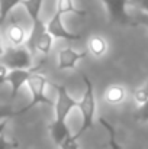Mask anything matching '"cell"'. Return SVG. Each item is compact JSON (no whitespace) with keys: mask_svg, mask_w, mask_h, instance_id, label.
<instances>
[{"mask_svg":"<svg viewBox=\"0 0 148 149\" xmlns=\"http://www.w3.org/2000/svg\"><path fill=\"white\" fill-rule=\"evenodd\" d=\"M42 3H44V0H22V4H23V7L28 12V16H29L31 22H32V26L34 25H39L42 22L41 17H39Z\"/></svg>","mask_w":148,"mask_h":149,"instance_id":"30bf717a","label":"cell"},{"mask_svg":"<svg viewBox=\"0 0 148 149\" xmlns=\"http://www.w3.org/2000/svg\"><path fill=\"white\" fill-rule=\"evenodd\" d=\"M51 47H52V35L47 31L45 33H42V35L36 39L34 51H39V52H42L44 55H48L49 51H51Z\"/></svg>","mask_w":148,"mask_h":149,"instance_id":"5bb4252c","label":"cell"},{"mask_svg":"<svg viewBox=\"0 0 148 149\" xmlns=\"http://www.w3.org/2000/svg\"><path fill=\"white\" fill-rule=\"evenodd\" d=\"M131 3L134 6H137L141 12L148 13V0H131Z\"/></svg>","mask_w":148,"mask_h":149,"instance_id":"44dd1931","label":"cell"},{"mask_svg":"<svg viewBox=\"0 0 148 149\" xmlns=\"http://www.w3.org/2000/svg\"><path fill=\"white\" fill-rule=\"evenodd\" d=\"M83 81H84L86 90H84L81 100L79 101V109L81 113V126H80L79 132L74 135L77 139H80L89 129L93 127V120H95V114H96V99H95L93 83L90 81V78L86 74H83Z\"/></svg>","mask_w":148,"mask_h":149,"instance_id":"7a4b0ae2","label":"cell"},{"mask_svg":"<svg viewBox=\"0 0 148 149\" xmlns=\"http://www.w3.org/2000/svg\"><path fill=\"white\" fill-rule=\"evenodd\" d=\"M47 29L48 32L52 35V38L57 39H65V41H79L81 38L80 33H73L70 31H67L62 25V15L58 13L55 10L54 16L49 19V22L47 23Z\"/></svg>","mask_w":148,"mask_h":149,"instance_id":"52a82bcc","label":"cell"},{"mask_svg":"<svg viewBox=\"0 0 148 149\" xmlns=\"http://www.w3.org/2000/svg\"><path fill=\"white\" fill-rule=\"evenodd\" d=\"M48 86V80L45 75H42L41 72H35L29 81H28V87H29V91H31V100L29 103L20 109L19 111H15V113H9V114H3L4 119H9L12 116H20L26 111H29L32 107H35L36 104H48V106H54V103L47 97L45 94V88Z\"/></svg>","mask_w":148,"mask_h":149,"instance_id":"3957f363","label":"cell"},{"mask_svg":"<svg viewBox=\"0 0 148 149\" xmlns=\"http://www.w3.org/2000/svg\"><path fill=\"white\" fill-rule=\"evenodd\" d=\"M45 62H47V59H42L39 64H36V65L32 67V68H28V70H12V71H9V74H7V77H6V83L10 84V93H12V94H10V100H12V101L16 99L19 90H20L25 84H28L29 78H31L35 72H38Z\"/></svg>","mask_w":148,"mask_h":149,"instance_id":"5b68a950","label":"cell"},{"mask_svg":"<svg viewBox=\"0 0 148 149\" xmlns=\"http://www.w3.org/2000/svg\"><path fill=\"white\" fill-rule=\"evenodd\" d=\"M134 97L140 104H144L145 101H148V81L142 87H140L134 91Z\"/></svg>","mask_w":148,"mask_h":149,"instance_id":"ac0fdd59","label":"cell"},{"mask_svg":"<svg viewBox=\"0 0 148 149\" xmlns=\"http://www.w3.org/2000/svg\"><path fill=\"white\" fill-rule=\"evenodd\" d=\"M52 86L58 94H57V103L54 106L55 107V119L49 125V132H51V136H52V141L55 142V145L61 146V143L68 136H71L70 129L67 126V117L74 107H79V101H76L68 94V91L64 86H57V84H52Z\"/></svg>","mask_w":148,"mask_h":149,"instance_id":"6da1fadb","label":"cell"},{"mask_svg":"<svg viewBox=\"0 0 148 149\" xmlns=\"http://www.w3.org/2000/svg\"><path fill=\"white\" fill-rule=\"evenodd\" d=\"M87 47H89V51H90L93 55L102 56V55L106 52V49H107V42H106L102 36L95 35V36H92V38L89 39Z\"/></svg>","mask_w":148,"mask_h":149,"instance_id":"7c38bea8","label":"cell"},{"mask_svg":"<svg viewBox=\"0 0 148 149\" xmlns=\"http://www.w3.org/2000/svg\"><path fill=\"white\" fill-rule=\"evenodd\" d=\"M125 96H126V91L119 84H113V86L107 87V90L105 91V99L110 104H119V103H122L123 99H125Z\"/></svg>","mask_w":148,"mask_h":149,"instance_id":"8fae6325","label":"cell"},{"mask_svg":"<svg viewBox=\"0 0 148 149\" xmlns=\"http://www.w3.org/2000/svg\"><path fill=\"white\" fill-rule=\"evenodd\" d=\"M135 23H140V25L148 28V13H140L135 19Z\"/></svg>","mask_w":148,"mask_h":149,"instance_id":"7402d4cb","label":"cell"},{"mask_svg":"<svg viewBox=\"0 0 148 149\" xmlns=\"http://www.w3.org/2000/svg\"><path fill=\"white\" fill-rule=\"evenodd\" d=\"M86 55H87L86 51L77 52L73 48H64V49L60 51V54H58V68L60 70H71Z\"/></svg>","mask_w":148,"mask_h":149,"instance_id":"ba28073f","label":"cell"},{"mask_svg":"<svg viewBox=\"0 0 148 149\" xmlns=\"http://www.w3.org/2000/svg\"><path fill=\"white\" fill-rule=\"evenodd\" d=\"M99 122H100V125H102V126L107 130V133H109V145H110V149H121L119 143L116 142V132H115L113 126H112L107 120H105L103 117H99Z\"/></svg>","mask_w":148,"mask_h":149,"instance_id":"2e32d148","label":"cell"},{"mask_svg":"<svg viewBox=\"0 0 148 149\" xmlns=\"http://www.w3.org/2000/svg\"><path fill=\"white\" fill-rule=\"evenodd\" d=\"M22 0H0V23L6 22L7 15L19 4Z\"/></svg>","mask_w":148,"mask_h":149,"instance_id":"9a60e30c","label":"cell"},{"mask_svg":"<svg viewBox=\"0 0 148 149\" xmlns=\"http://www.w3.org/2000/svg\"><path fill=\"white\" fill-rule=\"evenodd\" d=\"M77 138L74 135L68 136L62 143H61V149H79V143H77Z\"/></svg>","mask_w":148,"mask_h":149,"instance_id":"ffe728a7","label":"cell"},{"mask_svg":"<svg viewBox=\"0 0 148 149\" xmlns=\"http://www.w3.org/2000/svg\"><path fill=\"white\" fill-rule=\"evenodd\" d=\"M135 117L138 122H148V101L140 106V109L135 113Z\"/></svg>","mask_w":148,"mask_h":149,"instance_id":"d6986e66","label":"cell"},{"mask_svg":"<svg viewBox=\"0 0 148 149\" xmlns=\"http://www.w3.org/2000/svg\"><path fill=\"white\" fill-rule=\"evenodd\" d=\"M6 36H7V39H9V42H10L12 45H20L25 39L29 38V36H26L25 28H22L20 23H18V22H12V23L7 26Z\"/></svg>","mask_w":148,"mask_h":149,"instance_id":"9c48e42d","label":"cell"},{"mask_svg":"<svg viewBox=\"0 0 148 149\" xmlns=\"http://www.w3.org/2000/svg\"><path fill=\"white\" fill-rule=\"evenodd\" d=\"M57 12L64 15V13H74L77 16H86V10H80L73 0H58V6H57Z\"/></svg>","mask_w":148,"mask_h":149,"instance_id":"4fadbf2b","label":"cell"},{"mask_svg":"<svg viewBox=\"0 0 148 149\" xmlns=\"http://www.w3.org/2000/svg\"><path fill=\"white\" fill-rule=\"evenodd\" d=\"M1 65L9 71L32 68V52L26 48H7L1 54Z\"/></svg>","mask_w":148,"mask_h":149,"instance_id":"277c9868","label":"cell"},{"mask_svg":"<svg viewBox=\"0 0 148 149\" xmlns=\"http://www.w3.org/2000/svg\"><path fill=\"white\" fill-rule=\"evenodd\" d=\"M102 3L107 9V15L112 23L121 25V26H132L134 20L129 17L126 12V6L131 3V0H102Z\"/></svg>","mask_w":148,"mask_h":149,"instance_id":"8992f818","label":"cell"},{"mask_svg":"<svg viewBox=\"0 0 148 149\" xmlns=\"http://www.w3.org/2000/svg\"><path fill=\"white\" fill-rule=\"evenodd\" d=\"M6 122L7 119H3L1 120V125H0V138H1V149H15L18 148V142H9L4 136V126H6Z\"/></svg>","mask_w":148,"mask_h":149,"instance_id":"e0dca14e","label":"cell"}]
</instances>
